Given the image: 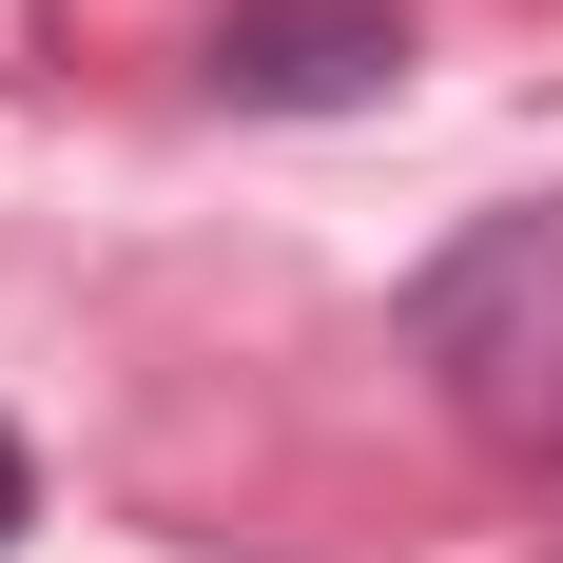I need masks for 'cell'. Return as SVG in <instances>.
Returning a JSON list of instances; mask_svg holds the SVG:
<instances>
[{
  "instance_id": "1",
  "label": "cell",
  "mask_w": 563,
  "mask_h": 563,
  "mask_svg": "<svg viewBox=\"0 0 563 563\" xmlns=\"http://www.w3.org/2000/svg\"><path fill=\"white\" fill-rule=\"evenodd\" d=\"M408 369L448 389L466 448L506 466H563V195L544 214H486L408 273Z\"/></svg>"
},
{
  "instance_id": "2",
  "label": "cell",
  "mask_w": 563,
  "mask_h": 563,
  "mask_svg": "<svg viewBox=\"0 0 563 563\" xmlns=\"http://www.w3.org/2000/svg\"><path fill=\"white\" fill-rule=\"evenodd\" d=\"M233 117H369L408 78V0H233L214 40H195Z\"/></svg>"
},
{
  "instance_id": "3",
  "label": "cell",
  "mask_w": 563,
  "mask_h": 563,
  "mask_svg": "<svg viewBox=\"0 0 563 563\" xmlns=\"http://www.w3.org/2000/svg\"><path fill=\"white\" fill-rule=\"evenodd\" d=\"M20 525H40V448L0 428V544H20Z\"/></svg>"
}]
</instances>
